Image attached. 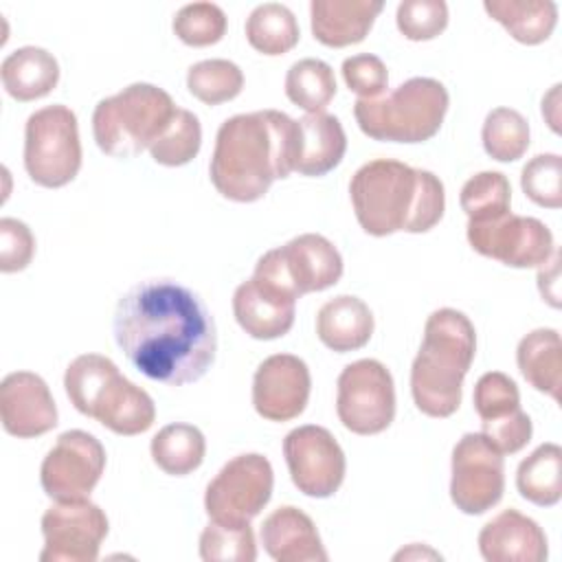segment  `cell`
Returning a JSON list of instances; mask_svg holds the SVG:
<instances>
[{
    "mask_svg": "<svg viewBox=\"0 0 562 562\" xmlns=\"http://www.w3.org/2000/svg\"><path fill=\"white\" fill-rule=\"evenodd\" d=\"M448 90L432 77H411L378 99H358L353 116L362 134L382 143L430 140L446 119Z\"/></svg>",
    "mask_w": 562,
    "mask_h": 562,
    "instance_id": "cell-6",
    "label": "cell"
},
{
    "mask_svg": "<svg viewBox=\"0 0 562 562\" xmlns=\"http://www.w3.org/2000/svg\"><path fill=\"white\" fill-rule=\"evenodd\" d=\"M296 121L279 110H257L226 119L215 136L209 176L233 202L261 200L274 180L294 171Z\"/></svg>",
    "mask_w": 562,
    "mask_h": 562,
    "instance_id": "cell-2",
    "label": "cell"
},
{
    "mask_svg": "<svg viewBox=\"0 0 562 562\" xmlns=\"http://www.w3.org/2000/svg\"><path fill=\"white\" fill-rule=\"evenodd\" d=\"M42 562H94L108 536L105 512L88 501H55L42 516Z\"/></svg>",
    "mask_w": 562,
    "mask_h": 562,
    "instance_id": "cell-14",
    "label": "cell"
},
{
    "mask_svg": "<svg viewBox=\"0 0 562 562\" xmlns=\"http://www.w3.org/2000/svg\"><path fill=\"white\" fill-rule=\"evenodd\" d=\"M542 116L547 119L549 127L560 134V83H555L542 99Z\"/></svg>",
    "mask_w": 562,
    "mask_h": 562,
    "instance_id": "cell-44",
    "label": "cell"
},
{
    "mask_svg": "<svg viewBox=\"0 0 562 562\" xmlns=\"http://www.w3.org/2000/svg\"><path fill=\"white\" fill-rule=\"evenodd\" d=\"M395 24L411 42L435 40L448 26V4L443 0H402Z\"/></svg>",
    "mask_w": 562,
    "mask_h": 562,
    "instance_id": "cell-40",
    "label": "cell"
},
{
    "mask_svg": "<svg viewBox=\"0 0 562 562\" xmlns=\"http://www.w3.org/2000/svg\"><path fill=\"white\" fill-rule=\"evenodd\" d=\"M342 79L360 99H378L386 92L389 72L380 57L371 53L351 55L342 61Z\"/></svg>",
    "mask_w": 562,
    "mask_h": 562,
    "instance_id": "cell-41",
    "label": "cell"
},
{
    "mask_svg": "<svg viewBox=\"0 0 562 562\" xmlns=\"http://www.w3.org/2000/svg\"><path fill=\"white\" fill-rule=\"evenodd\" d=\"M149 450L154 463L165 474L187 476L202 465L206 454V439L198 426L176 422L162 426L151 437Z\"/></svg>",
    "mask_w": 562,
    "mask_h": 562,
    "instance_id": "cell-28",
    "label": "cell"
},
{
    "mask_svg": "<svg viewBox=\"0 0 562 562\" xmlns=\"http://www.w3.org/2000/svg\"><path fill=\"white\" fill-rule=\"evenodd\" d=\"M479 551L487 562H542L549 555L542 527L518 509H503L483 525Z\"/></svg>",
    "mask_w": 562,
    "mask_h": 562,
    "instance_id": "cell-20",
    "label": "cell"
},
{
    "mask_svg": "<svg viewBox=\"0 0 562 562\" xmlns=\"http://www.w3.org/2000/svg\"><path fill=\"white\" fill-rule=\"evenodd\" d=\"M483 149L498 162H514L529 147V123L514 108H494L487 112L481 130Z\"/></svg>",
    "mask_w": 562,
    "mask_h": 562,
    "instance_id": "cell-32",
    "label": "cell"
},
{
    "mask_svg": "<svg viewBox=\"0 0 562 562\" xmlns=\"http://www.w3.org/2000/svg\"><path fill=\"white\" fill-rule=\"evenodd\" d=\"M105 470V448L86 430H66L46 452L40 483L53 501L88 498Z\"/></svg>",
    "mask_w": 562,
    "mask_h": 562,
    "instance_id": "cell-15",
    "label": "cell"
},
{
    "mask_svg": "<svg viewBox=\"0 0 562 562\" xmlns=\"http://www.w3.org/2000/svg\"><path fill=\"white\" fill-rule=\"evenodd\" d=\"M202 147V125L200 119L178 108L165 132L149 147L151 158L162 167H182L191 162Z\"/></svg>",
    "mask_w": 562,
    "mask_h": 562,
    "instance_id": "cell-34",
    "label": "cell"
},
{
    "mask_svg": "<svg viewBox=\"0 0 562 562\" xmlns=\"http://www.w3.org/2000/svg\"><path fill=\"white\" fill-rule=\"evenodd\" d=\"M274 472L259 452L237 454L222 465L204 492V509L211 520L250 525L272 496Z\"/></svg>",
    "mask_w": 562,
    "mask_h": 562,
    "instance_id": "cell-10",
    "label": "cell"
},
{
    "mask_svg": "<svg viewBox=\"0 0 562 562\" xmlns=\"http://www.w3.org/2000/svg\"><path fill=\"white\" fill-rule=\"evenodd\" d=\"M114 340L149 380L182 386L215 360L217 331L204 301L173 279H147L116 303Z\"/></svg>",
    "mask_w": 562,
    "mask_h": 562,
    "instance_id": "cell-1",
    "label": "cell"
},
{
    "mask_svg": "<svg viewBox=\"0 0 562 562\" xmlns=\"http://www.w3.org/2000/svg\"><path fill=\"white\" fill-rule=\"evenodd\" d=\"M516 362L522 378L540 393L560 402L562 342L558 329L538 327L525 334L516 347Z\"/></svg>",
    "mask_w": 562,
    "mask_h": 562,
    "instance_id": "cell-26",
    "label": "cell"
},
{
    "mask_svg": "<svg viewBox=\"0 0 562 562\" xmlns=\"http://www.w3.org/2000/svg\"><path fill=\"white\" fill-rule=\"evenodd\" d=\"M483 9L527 46L547 42L558 24V4L551 0H485Z\"/></svg>",
    "mask_w": 562,
    "mask_h": 562,
    "instance_id": "cell-27",
    "label": "cell"
},
{
    "mask_svg": "<svg viewBox=\"0 0 562 562\" xmlns=\"http://www.w3.org/2000/svg\"><path fill=\"white\" fill-rule=\"evenodd\" d=\"M283 457L292 483L305 496L329 498L345 481V452L323 426L305 424L290 430L283 439Z\"/></svg>",
    "mask_w": 562,
    "mask_h": 562,
    "instance_id": "cell-16",
    "label": "cell"
},
{
    "mask_svg": "<svg viewBox=\"0 0 562 562\" xmlns=\"http://www.w3.org/2000/svg\"><path fill=\"white\" fill-rule=\"evenodd\" d=\"M24 169L35 184L46 189L75 180L81 169V140L77 116L68 105H46L26 119Z\"/></svg>",
    "mask_w": 562,
    "mask_h": 562,
    "instance_id": "cell-8",
    "label": "cell"
},
{
    "mask_svg": "<svg viewBox=\"0 0 562 562\" xmlns=\"http://www.w3.org/2000/svg\"><path fill=\"white\" fill-rule=\"evenodd\" d=\"M233 314L248 336L257 340H274L292 329L296 299L252 274L237 285L233 294Z\"/></svg>",
    "mask_w": 562,
    "mask_h": 562,
    "instance_id": "cell-19",
    "label": "cell"
},
{
    "mask_svg": "<svg viewBox=\"0 0 562 562\" xmlns=\"http://www.w3.org/2000/svg\"><path fill=\"white\" fill-rule=\"evenodd\" d=\"M450 472V498L459 512L479 516L503 498L505 461L481 432H465L454 443Z\"/></svg>",
    "mask_w": 562,
    "mask_h": 562,
    "instance_id": "cell-13",
    "label": "cell"
},
{
    "mask_svg": "<svg viewBox=\"0 0 562 562\" xmlns=\"http://www.w3.org/2000/svg\"><path fill=\"white\" fill-rule=\"evenodd\" d=\"M173 33L187 46L217 44L226 33V13L215 2H191L173 15Z\"/></svg>",
    "mask_w": 562,
    "mask_h": 562,
    "instance_id": "cell-38",
    "label": "cell"
},
{
    "mask_svg": "<svg viewBox=\"0 0 562 562\" xmlns=\"http://www.w3.org/2000/svg\"><path fill=\"white\" fill-rule=\"evenodd\" d=\"M465 235L474 252L509 268H540L553 255L549 226L538 217L514 215L512 211L481 222L468 220Z\"/></svg>",
    "mask_w": 562,
    "mask_h": 562,
    "instance_id": "cell-12",
    "label": "cell"
},
{
    "mask_svg": "<svg viewBox=\"0 0 562 562\" xmlns=\"http://www.w3.org/2000/svg\"><path fill=\"white\" fill-rule=\"evenodd\" d=\"M558 263H560V255L553 250V255L549 257V261L538 268V290H540L542 299H544L551 307H560Z\"/></svg>",
    "mask_w": 562,
    "mask_h": 562,
    "instance_id": "cell-43",
    "label": "cell"
},
{
    "mask_svg": "<svg viewBox=\"0 0 562 562\" xmlns=\"http://www.w3.org/2000/svg\"><path fill=\"white\" fill-rule=\"evenodd\" d=\"M64 389L81 415L123 437L149 430L156 419L151 395L121 375L119 367L101 353L77 356L64 373Z\"/></svg>",
    "mask_w": 562,
    "mask_h": 562,
    "instance_id": "cell-5",
    "label": "cell"
},
{
    "mask_svg": "<svg viewBox=\"0 0 562 562\" xmlns=\"http://www.w3.org/2000/svg\"><path fill=\"white\" fill-rule=\"evenodd\" d=\"M255 277L277 285L294 299L323 292L342 277L338 248L318 233H303L288 244L263 252L255 266Z\"/></svg>",
    "mask_w": 562,
    "mask_h": 562,
    "instance_id": "cell-9",
    "label": "cell"
},
{
    "mask_svg": "<svg viewBox=\"0 0 562 562\" xmlns=\"http://www.w3.org/2000/svg\"><path fill=\"white\" fill-rule=\"evenodd\" d=\"M336 413L356 435H378L395 417V384L391 371L373 358L347 364L336 384Z\"/></svg>",
    "mask_w": 562,
    "mask_h": 562,
    "instance_id": "cell-11",
    "label": "cell"
},
{
    "mask_svg": "<svg viewBox=\"0 0 562 562\" xmlns=\"http://www.w3.org/2000/svg\"><path fill=\"white\" fill-rule=\"evenodd\" d=\"M516 487L525 501L553 507L562 498V448L551 441L540 443L520 461Z\"/></svg>",
    "mask_w": 562,
    "mask_h": 562,
    "instance_id": "cell-29",
    "label": "cell"
},
{
    "mask_svg": "<svg viewBox=\"0 0 562 562\" xmlns=\"http://www.w3.org/2000/svg\"><path fill=\"white\" fill-rule=\"evenodd\" d=\"M312 375L294 353L268 356L252 378V406L268 422H290L299 417L310 400Z\"/></svg>",
    "mask_w": 562,
    "mask_h": 562,
    "instance_id": "cell-17",
    "label": "cell"
},
{
    "mask_svg": "<svg viewBox=\"0 0 562 562\" xmlns=\"http://www.w3.org/2000/svg\"><path fill=\"white\" fill-rule=\"evenodd\" d=\"M476 353L472 321L452 307L435 310L424 325V340L411 367L415 406L428 417H450L463 395V378Z\"/></svg>",
    "mask_w": 562,
    "mask_h": 562,
    "instance_id": "cell-4",
    "label": "cell"
},
{
    "mask_svg": "<svg viewBox=\"0 0 562 562\" xmlns=\"http://www.w3.org/2000/svg\"><path fill=\"white\" fill-rule=\"evenodd\" d=\"M0 79L7 94L15 101H35L55 90L59 64L46 48L22 46L2 59Z\"/></svg>",
    "mask_w": 562,
    "mask_h": 562,
    "instance_id": "cell-25",
    "label": "cell"
},
{
    "mask_svg": "<svg viewBox=\"0 0 562 562\" xmlns=\"http://www.w3.org/2000/svg\"><path fill=\"white\" fill-rule=\"evenodd\" d=\"M285 94L307 114L325 112L336 94V77L331 66L316 57L294 61L285 75Z\"/></svg>",
    "mask_w": 562,
    "mask_h": 562,
    "instance_id": "cell-31",
    "label": "cell"
},
{
    "mask_svg": "<svg viewBox=\"0 0 562 562\" xmlns=\"http://www.w3.org/2000/svg\"><path fill=\"white\" fill-rule=\"evenodd\" d=\"M522 193L538 206H562V158L558 154H538L520 171Z\"/></svg>",
    "mask_w": 562,
    "mask_h": 562,
    "instance_id": "cell-39",
    "label": "cell"
},
{
    "mask_svg": "<svg viewBox=\"0 0 562 562\" xmlns=\"http://www.w3.org/2000/svg\"><path fill=\"white\" fill-rule=\"evenodd\" d=\"M187 88L198 101L220 105L233 101L241 92L244 72L228 59H202L187 70Z\"/></svg>",
    "mask_w": 562,
    "mask_h": 562,
    "instance_id": "cell-33",
    "label": "cell"
},
{
    "mask_svg": "<svg viewBox=\"0 0 562 562\" xmlns=\"http://www.w3.org/2000/svg\"><path fill=\"white\" fill-rule=\"evenodd\" d=\"M347 151L342 123L327 112L305 114L296 121V158L294 171L307 178L329 173L340 165Z\"/></svg>",
    "mask_w": 562,
    "mask_h": 562,
    "instance_id": "cell-23",
    "label": "cell"
},
{
    "mask_svg": "<svg viewBox=\"0 0 562 562\" xmlns=\"http://www.w3.org/2000/svg\"><path fill=\"white\" fill-rule=\"evenodd\" d=\"M299 22L281 2H263L246 20V40L261 55H285L299 44Z\"/></svg>",
    "mask_w": 562,
    "mask_h": 562,
    "instance_id": "cell-30",
    "label": "cell"
},
{
    "mask_svg": "<svg viewBox=\"0 0 562 562\" xmlns=\"http://www.w3.org/2000/svg\"><path fill=\"white\" fill-rule=\"evenodd\" d=\"M459 204L465 211L470 222H481L498 217L512 211V187L505 173L501 171H481L474 173L459 195Z\"/></svg>",
    "mask_w": 562,
    "mask_h": 562,
    "instance_id": "cell-35",
    "label": "cell"
},
{
    "mask_svg": "<svg viewBox=\"0 0 562 562\" xmlns=\"http://www.w3.org/2000/svg\"><path fill=\"white\" fill-rule=\"evenodd\" d=\"M316 336L336 353L362 349L373 336V314L369 305L353 294L334 296L323 303L316 314Z\"/></svg>",
    "mask_w": 562,
    "mask_h": 562,
    "instance_id": "cell-24",
    "label": "cell"
},
{
    "mask_svg": "<svg viewBox=\"0 0 562 562\" xmlns=\"http://www.w3.org/2000/svg\"><path fill=\"white\" fill-rule=\"evenodd\" d=\"M259 538L277 562H325L329 558L314 520L294 505H283L266 516Z\"/></svg>",
    "mask_w": 562,
    "mask_h": 562,
    "instance_id": "cell-21",
    "label": "cell"
},
{
    "mask_svg": "<svg viewBox=\"0 0 562 562\" xmlns=\"http://www.w3.org/2000/svg\"><path fill=\"white\" fill-rule=\"evenodd\" d=\"M382 9V0H312V35L329 48L358 44L369 35Z\"/></svg>",
    "mask_w": 562,
    "mask_h": 562,
    "instance_id": "cell-22",
    "label": "cell"
},
{
    "mask_svg": "<svg viewBox=\"0 0 562 562\" xmlns=\"http://www.w3.org/2000/svg\"><path fill=\"white\" fill-rule=\"evenodd\" d=\"M35 255V237L31 228L15 220L2 217L0 220V270L4 274L24 270Z\"/></svg>",
    "mask_w": 562,
    "mask_h": 562,
    "instance_id": "cell-42",
    "label": "cell"
},
{
    "mask_svg": "<svg viewBox=\"0 0 562 562\" xmlns=\"http://www.w3.org/2000/svg\"><path fill=\"white\" fill-rule=\"evenodd\" d=\"M2 428L18 439L46 435L57 426V406L48 384L33 371H13L0 384Z\"/></svg>",
    "mask_w": 562,
    "mask_h": 562,
    "instance_id": "cell-18",
    "label": "cell"
},
{
    "mask_svg": "<svg viewBox=\"0 0 562 562\" xmlns=\"http://www.w3.org/2000/svg\"><path fill=\"white\" fill-rule=\"evenodd\" d=\"M472 400L474 411L481 417V428L507 422L522 411L516 382L501 371L483 373L474 384Z\"/></svg>",
    "mask_w": 562,
    "mask_h": 562,
    "instance_id": "cell-36",
    "label": "cell"
},
{
    "mask_svg": "<svg viewBox=\"0 0 562 562\" xmlns=\"http://www.w3.org/2000/svg\"><path fill=\"white\" fill-rule=\"evenodd\" d=\"M176 103L154 83H130L101 99L92 112V134L99 149L112 158H134L149 149L176 114Z\"/></svg>",
    "mask_w": 562,
    "mask_h": 562,
    "instance_id": "cell-7",
    "label": "cell"
},
{
    "mask_svg": "<svg viewBox=\"0 0 562 562\" xmlns=\"http://www.w3.org/2000/svg\"><path fill=\"white\" fill-rule=\"evenodd\" d=\"M349 198L360 228L373 237L428 233L446 211L439 176L391 158L364 162L351 176Z\"/></svg>",
    "mask_w": 562,
    "mask_h": 562,
    "instance_id": "cell-3",
    "label": "cell"
},
{
    "mask_svg": "<svg viewBox=\"0 0 562 562\" xmlns=\"http://www.w3.org/2000/svg\"><path fill=\"white\" fill-rule=\"evenodd\" d=\"M200 558L204 562H255L257 544L250 525L211 520L200 533Z\"/></svg>",
    "mask_w": 562,
    "mask_h": 562,
    "instance_id": "cell-37",
    "label": "cell"
}]
</instances>
